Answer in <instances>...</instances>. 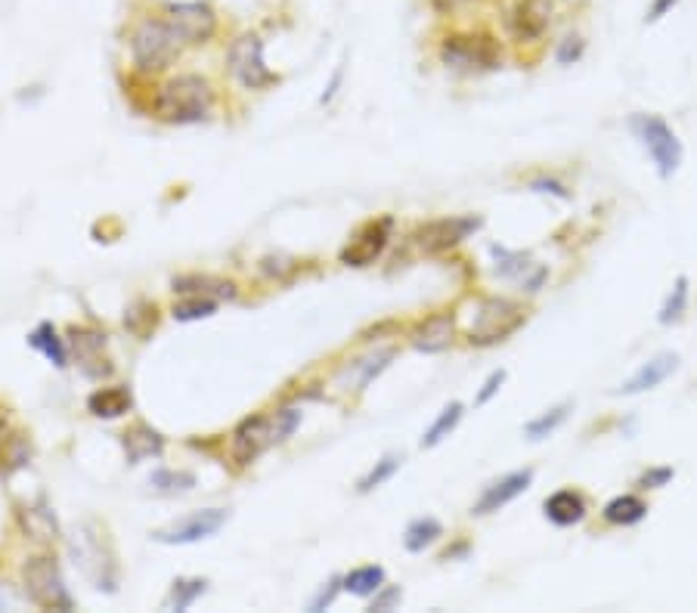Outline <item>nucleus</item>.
<instances>
[{
	"label": "nucleus",
	"instance_id": "27",
	"mask_svg": "<svg viewBox=\"0 0 697 613\" xmlns=\"http://www.w3.org/2000/svg\"><path fill=\"white\" fill-rule=\"evenodd\" d=\"M688 276H679L673 282V292L667 295V301L660 304V313H657V322L660 326H676V322L685 316L688 310V295H691V288H688Z\"/></svg>",
	"mask_w": 697,
	"mask_h": 613
},
{
	"label": "nucleus",
	"instance_id": "37",
	"mask_svg": "<svg viewBox=\"0 0 697 613\" xmlns=\"http://www.w3.org/2000/svg\"><path fill=\"white\" fill-rule=\"evenodd\" d=\"M505 378H509V372H505V369H496V372H490V378L484 381V387H481V391H478V397H474V403H478V406H487L499 391H502V384H505Z\"/></svg>",
	"mask_w": 697,
	"mask_h": 613
},
{
	"label": "nucleus",
	"instance_id": "33",
	"mask_svg": "<svg viewBox=\"0 0 697 613\" xmlns=\"http://www.w3.org/2000/svg\"><path fill=\"white\" fill-rule=\"evenodd\" d=\"M586 53V41L583 35H564L555 47V59H558V66H574V62H580Z\"/></svg>",
	"mask_w": 697,
	"mask_h": 613
},
{
	"label": "nucleus",
	"instance_id": "25",
	"mask_svg": "<svg viewBox=\"0 0 697 613\" xmlns=\"http://www.w3.org/2000/svg\"><path fill=\"white\" fill-rule=\"evenodd\" d=\"M570 409H574V403H570V400H564V403L552 406L549 412L536 415L533 422H527V425H524V437H527V440H533V443H540V440L552 437V434H555V431H558V428L567 422Z\"/></svg>",
	"mask_w": 697,
	"mask_h": 613
},
{
	"label": "nucleus",
	"instance_id": "26",
	"mask_svg": "<svg viewBox=\"0 0 697 613\" xmlns=\"http://www.w3.org/2000/svg\"><path fill=\"white\" fill-rule=\"evenodd\" d=\"M440 536H443V524L437 518H416L403 533V545H406V552L416 555V552L431 548Z\"/></svg>",
	"mask_w": 697,
	"mask_h": 613
},
{
	"label": "nucleus",
	"instance_id": "24",
	"mask_svg": "<svg viewBox=\"0 0 697 613\" xmlns=\"http://www.w3.org/2000/svg\"><path fill=\"white\" fill-rule=\"evenodd\" d=\"M462 415H465V406H462L459 400H453L450 406H443V409H440V415L434 418V425L422 434V449H434L437 443L447 440V437L459 428Z\"/></svg>",
	"mask_w": 697,
	"mask_h": 613
},
{
	"label": "nucleus",
	"instance_id": "19",
	"mask_svg": "<svg viewBox=\"0 0 697 613\" xmlns=\"http://www.w3.org/2000/svg\"><path fill=\"white\" fill-rule=\"evenodd\" d=\"M601 518L608 527H636L648 518V502L636 493H620L601 508Z\"/></svg>",
	"mask_w": 697,
	"mask_h": 613
},
{
	"label": "nucleus",
	"instance_id": "15",
	"mask_svg": "<svg viewBox=\"0 0 697 613\" xmlns=\"http://www.w3.org/2000/svg\"><path fill=\"white\" fill-rule=\"evenodd\" d=\"M490 254H493V261H496V276L499 279H518L527 292H540L543 282H546V267L543 264H533L530 261V254L524 251H509V248H502V245H490Z\"/></svg>",
	"mask_w": 697,
	"mask_h": 613
},
{
	"label": "nucleus",
	"instance_id": "39",
	"mask_svg": "<svg viewBox=\"0 0 697 613\" xmlns=\"http://www.w3.org/2000/svg\"><path fill=\"white\" fill-rule=\"evenodd\" d=\"M341 589H344V583H341V579H338V576H335V579H329V589H323L320 595H316V598H313L310 610H313V613H320V610H326V607H329V604L335 601V595H338Z\"/></svg>",
	"mask_w": 697,
	"mask_h": 613
},
{
	"label": "nucleus",
	"instance_id": "28",
	"mask_svg": "<svg viewBox=\"0 0 697 613\" xmlns=\"http://www.w3.org/2000/svg\"><path fill=\"white\" fill-rule=\"evenodd\" d=\"M28 344L35 347V350H41V353H44V357H47L53 366H66V360H69L66 344H62V338L53 332V326H50V322H44V326H38L35 332H31Z\"/></svg>",
	"mask_w": 697,
	"mask_h": 613
},
{
	"label": "nucleus",
	"instance_id": "1",
	"mask_svg": "<svg viewBox=\"0 0 697 613\" xmlns=\"http://www.w3.org/2000/svg\"><path fill=\"white\" fill-rule=\"evenodd\" d=\"M298 425H301V412L292 406L245 418V422L233 431V443H230L233 459L239 465H251L258 456H264L270 446L289 440Z\"/></svg>",
	"mask_w": 697,
	"mask_h": 613
},
{
	"label": "nucleus",
	"instance_id": "34",
	"mask_svg": "<svg viewBox=\"0 0 697 613\" xmlns=\"http://www.w3.org/2000/svg\"><path fill=\"white\" fill-rule=\"evenodd\" d=\"M214 301L211 298H186L183 304H177L174 307V319H180V322H193V319H205V316H211L214 313Z\"/></svg>",
	"mask_w": 697,
	"mask_h": 613
},
{
	"label": "nucleus",
	"instance_id": "17",
	"mask_svg": "<svg viewBox=\"0 0 697 613\" xmlns=\"http://www.w3.org/2000/svg\"><path fill=\"white\" fill-rule=\"evenodd\" d=\"M453 335H456V316L450 310H443V313H431L428 319H422L413 329V335H409V341L422 353H440L453 344Z\"/></svg>",
	"mask_w": 697,
	"mask_h": 613
},
{
	"label": "nucleus",
	"instance_id": "32",
	"mask_svg": "<svg viewBox=\"0 0 697 613\" xmlns=\"http://www.w3.org/2000/svg\"><path fill=\"white\" fill-rule=\"evenodd\" d=\"M394 353H397L394 347H385V350H378L375 357H369V360H360V363H357V369H360V381H357V384H360V391H363V387H366L372 378H378V375H382V372L388 369V363L394 360Z\"/></svg>",
	"mask_w": 697,
	"mask_h": 613
},
{
	"label": "nucleus",
	"instance_id": "2",
	"mask_svg": "<svg viewBox=\"0 0 697 613\" xmlns=\"http://www.w3.org/2000/svg\"><path fill=\"white\" fill-rule=\"evenodd\" d=\"M214 106V90L199 75H177L162 84L155 96V115L168 124H196L205 121Z\"/></svg>",
	"mask_w": 697,
	"mask_h": 613
},
{
	"label": "nucleus",
	"instance_id": "35",
	"mask_svg": "<svg viewBox=\"0 0 697 613\" xmlns=\"http://www.w3.org/2000/svg\"><path fill=\"white\" fill-rule=\"evenodd\" d=\"M530 189L533 192H543V196H555V199H561V202H567V199H574V192H570L561 180H555V177H533L530 180Z\"/></svg>",
	"mask_w": 697,
	"mask_h": 613
},
{
	"label": "nucleus",
	"instance_id": "22",
	"mask_svg": "<svg viewBox=\"0 0 697 613\" xmlns=\"http://www.w3.org/2000/svg\"><path fill=\"white\" fill-rule=\"evenodd\" d=\"M124 449H128V459L137 465L143 459L162 456V437H158V431H152L149 425H134V428L124 431Z\"/></svg>",
	"mask_w": 697,
	"mask_h": 613
},
{
	"label": "nucleus",
	"instance_id": "9",
	"mask_svg": "<svg viewBox=\"0 0 697 613\" xmlns=\"http://www.w3.org/2000/svg\"><path fill=\"white\" fill-rule=\"evenodd\" d=\"M162 19L174 28L180 44H208L217 35V13L208 4H168Z\"/></svg>",
	"mask_w": 697,
	"mask_h": 613
},
{
	"label": "nucleus",
	"instance_id": "41",
	"mask_svg": "<svg viewBox=\"0 0 697 613\" xmlns=\"http://www.w3.org/2000/svg\"><path fill=\"white\" fill-rule=\"evenodd\" d=\"M468 4H478V0H431V7L440 16H450V13H456L459 7H468Z\"/></svg>",
	"mask_w": 697,
	"mask_h": 613
},
{
	"label": "nucleus",
	"instance_id": "4",
	"mask_svg": "<svg viewBox=\"0 0 697 613\" xmlns=\"http://www.w3.org/2000/svg\"><path fill=\"white\" fill-rule=\"evenodd\" d=\"M440 62L456 72H493L502 62L499 41L487 31H453L440 41Z\"/></svg>",
	"mask_w": 697,
	"mask_h": 613
},
{
	"label": "nucleus",
	"instance_id": "29",
	"mask_svg": "<svg viewBox=\"0 0 697 613\" xmlns=\"http://www.w3.org/2000/svg\"><path fill=\"white\" fill-rule=\"evenodd\" d=\"M400 465H403V456H397V453H388L382 462H375V468L357 483V490L366 496V493H372V490H378L382 487V483H388L397 471H400Z\"/></svg>",
	"mask_w": 697,
	"mask_h": 613
},
{
	"label": "nucleus",
	"instance_id": "6",
	"mask_svg": "<svg viewBox=\"0 0 697 613\" xmlns=\"http://www.w3.org/2000/svg\"><path fill=\"white\" fill-rule=\"evenodd\" d=\"M527 322V307L512 298H484L474 310V322L468 329V344L490 347L512 338Z\"/></svg>",
	"mask_w": 697,
	"mask_h": 613
},
{
	"label": "nucleus",
	"instance_id": "16",
	"mask_svg": "<svg viewBox=\"0 0 697 613\" xmlns=\"http://www.w3.org/2000/svg\"><path fill=\"white\" fill-rule=\"evenodd\" d=\"M676 369H679V357H676V353H670V350H667V353H657L654 360L642 363L636 372H632V375L617 387V394H620V397H639V394H645V391H654V387H660Z\"/></svg>",
	"mask_w": 697,
	"mask_h": 613
},
{
	"label": "nucleus",
	"instance_id": "18",
	"mask_svg": "<svg viewBox=\"0 0 697 613\" xmlns=\"http://www.w3.org/2000/svg\"><path fill=\"white\" fill-rule=\"evenodd\" d=\"M543 514L546 521L555 527H577L586 514H589V502L580 490H555L546 502H543Z\"/></svg>",
	"mask_w": 697,
	"mask_h": 613
},
{
	"label": "nucleus",
	"instance_id": "5",
	"mask_svg": "<svg viewBox=\"0 0 697 613\" xmlns=\"http://www.w3.org/2000/svg\"><path fill=\"white\" fill-rule=\"evenodd\" d=\"M180 53V38L174 35V28L158 16H146L137 22V28L131 31V56H134V66L140 72H162L168 69L171 62Z\"/></svg>",
	"mask_w": 697,
	"mask_h": 613
},
{
	"label": "nucleus",
	"instance_id": "21",
	"mask_svg": "<svg viewBox=\"0 0 697 613\" xmlns=\"http://www.w3.org/2000/svg\"><path fill=\"white\" fill-rule=\"evenodd\" d=\"M131 391L128 387H100L97 394H90L87 409L97 418H118L131 409Z\"/></svg>",
	"mask_w": 697,
	"mask_h": 613
},
{
	"label": "nucleus",
	"instance_id": "42",
	"mask_svg": "<svg viewBox=\"0 0 697 613\" xmlns=\"http://www.w3.org/2000/svg\"><path fill=\"white\" fill-rule=\"evenodd\" d=\"M341 81H344V69H338V72L332 75V81H329V87H326V93H323V100H320V103H332V96L338 93Z\"/></svg>",
	"mask_w": 697,
	"mask_h": 613
},
{
	"label": "nucleus",
	"instance_id": "23",
	"mask_svg": "<svg viewBox=\"0 0 697 613\" xmlns=\"http://www.w3.org/2000/svg\"><path fill=\"white\" fill-rule=\"evenodd\" d=\"M341 583H344V592H351L357 598H372L378 589L385 586V567H378V564L357 567V570L347 573Z\"/></svg>",
	"mask_w": 697,
	"mask_h": 613
},
{
	"label": "nucleus",
	"instance_id": "31",
	"mask_svg": "<svg viewBox=\"0 0 697 613\" xmlns=\"http://www.w3.org/2000/svg\"><path fill=\"white\" fill-rule=\"evenodd\" d=\"M149 483L158 493H183V490H193L196 487V477L189 471H155L149 477Z\"/></svg>",
	"mask_w": 697,
	"mask_h": 613
},
{
	"label": "nucleus",
	"instance_id": "10",
	"mask_svg": "<svg viewBox=\"0 0 697 613\" xmlns=\"http://www.w3.org/2000/svg\"><path fill=\"white\" fill-rule=\"evenodd\" d=\"M391 233H394V220L391 217H378V220L363 223V227L354 233V239L344 245L341 264H347V267H369V264H375L378 257H382V251L388 248Z\"/></svg>",
	"mask_w": 697,
	"mask_h": 613
},
{
	"label": "nucleus",
	"instance_id": "12",
	"mask_svg": "<svg viewBox=\"0 0 697 613\" xmlns=\"http://www.w3.org/2000/svg\"><path fill=\"white\" fill-rule=\"evenodd\" d=\"M478 230H481L478 217H443V220H431L425 227H419L413 239L425 254H440V251L456 248L459 242H465Z\"/></svg>",
	"mask_w": 697,
	"mask_h": 613
},
{
	"label": "nucleus",
	"instance_id": "3",
	"mask_svg": "<svg viewBox=\"0 0 697 613\" xmlns=\"http://www.w3.org/2000/svg\"><path fill=\"white\" fill-rule=\"evenodd\" d=\"M629 131H632V137L639 140V146L648 152L660 180H670L682 168V155H685L682 140L676 137V131L660 115L636 112L629 118Z\"/></svg>",
	"mask_w": 697,
	"mask_h": 613
},
{
	"label": "nucleus",
	"instance_id": "30",
	"mask_svg": "<svg viewBox=\"0 0 697 613\" xmlns=\"http://www.w3.org/2000/svg\"><path fill=\"white\" fill-rule=\"evenodd\" d=\"M205 589H208L205 579H177L171 595H168V607L171 610H186L199 595H205Z\"/></svg>",
	"mask_w": 697,
	"mask_h": 613
},
{
	"label": "nucleus",
	"instance_id": "40",
	"mask_svg": "<svg viewBox=\"0 0 697 613\" xmlns=\"http://www.w3.org/2000/svg\"><path fill=\"white\" fill-rule=\"evenodd\" d=\"M679 7V0H651V7L645 13V22H660L667 13H673Z\"/></svg>",
	"mask_w": 697,
	"mask_h": 613
},
{
	"label": "nucleus",
	"instance_id": "36",
	"mask_svg": "<svg viewBox=\"0 0 697 613\" xmlns=\"http://www.w3.org/2000/svg\"><path fill=\"white\" fill-rule=\"evenodd\" d=\"M676 477V468L670 465H660V468H648L642 477H639V487L642 490H660V487H667V483Z\"/></svg>",
	"mask_w": 697,
	"mask_h": 613
},
{
	"label": "nucleus",
	"instance_id": "38",
	"mask_svg": "<svg viewBox=\"0 0 697 613\" xmlns=\"http://www.w3.org/2000/svg\"><path fill=\"white\" fill-rule=\"evenodd\" d=\"M403 592L397 586H382L375 595H372V607L369 610H391L394 604H400Z\"/></svg>",
	"mask_w": 697,
	"mask_h": 613
},
{
	"label": "nucleus",
	"instance_id": "13",
	"mask_svg": "<svg viewBox=\"0 0 697 613\" xmlns=\"http://www.w3.org/2000/svg\"><path fill=\"white\" fill-rule=\"evenodd\" d=\"M536 471L533 468H518V471H509L505 477L493 480L490 487L481 493V499L471 505V514H478V518H487V514H496L502 511L509 502H515L518 496H524L530 490Z\"/></svg>",
	"mask_w": 697,
	"mask_h": 613
},
{
	"label": "nucleus",
	"instance_id": "7",
	"mask_svg": "<svg viewBox=\"0 0 697 613\" xmlns=\"http://www.w3.org/2000/svg\"><path fill=\"white\" fill-rule=\"evenodd\" d=\"M22 579H25V592L44 610H72L75 601L62 583V573L56 567L53 558H31L22 567Z\"/></svg>",
	"mask_w": 697,
	"mask_h": 613
},
{
	"label": "nucleus",
	"instance_id": "14",
	"mask_svg": "<svg viewBox=\"0 0 697 613\" xmlns=\"http://www.w3.org/2000/svg\"><path fill=\"white\" fill-rule=\"evenodd\" d=\"M552 4L549 0H515L509 10V31L518 44H536L552 22Z\"/></svg>",
	"mask_w": 697,
	"mask_h": 613
},
{
	"label": "nucleus",
	"instance_id": "11",
	"mask_svg": "<svg viewBox=\"0 0 697 613\" xmlns=\"http://www.w3.org/2000/svg\"><path fill=\"white\" fill-rule=\"evenodd\" d=\"M227 518H230V514L224 508L193 511L189 518H180V521H174L165 530H155L152 539L162 542V545H193V542H202V539L214 536L220 527L227 524Z\"/></svg>",
	"mask_w": 697,
	"mask_h": 613
},
{
	"label": "nucleus",
	"instance_id": "20",
	"mask_svg": "<svg viewBox=\"0 0 697 613\" xmlns=\"http://www.w3.org/2000/svg\"><path fill=\"white\" fill-rule=\"evenodd\" d=\"M174 292L189 295V298H233L236 295V285L224 282V279H214V276H183L174 279Z\"/></svg>",
	"mask_w": 697,
	"mask_h": 613
},
{
	"label": "nucleus",
	"instance_id": "8",
	"mask_svg": "<svg viewBox=\"0 0 697 613\" xmlns=\"http://www.w3.org/2000/svg\"><path fill=\"white\" fill-rule=\"evenodd\" d=\"M227 66L245 90H261L276 81L264 62V41L258 35H239L227 50Z\"/></svg>",
	"mask_w": 697,
	"mask_h": 613
}]
</instances>
